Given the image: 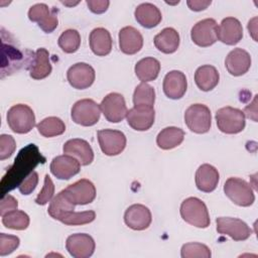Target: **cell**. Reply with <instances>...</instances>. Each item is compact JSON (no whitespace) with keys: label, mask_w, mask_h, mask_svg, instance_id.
Here are the masks:
<instances>
[{"label":"cell","mask_w":258,"mask_h":258,"mask_svg":"<svg viewBox=\"0 0 258 258\" xmlns=\"http://www.w3.org/2000/svg\"><path fill=\"white\" fill-rule=\"evenodd\" d=\"M179 213L182 220L194 227L205 229L210 226L211 220L208 208L198 198L190 197L185 199L180 205Z\"/></svg>","instance_id":"obj_2"},{"label":"cell","mask_w":258,"mask_h":258,"mask_svg":"<svg viewBox=\"0 0 258 258\" xmlns=\"http://www.w3.org/2000/svg\"><path fill=\"white\" fill-rule=\"evenodd\" d=\"M163 92L166 97L177 100L183 97L187 89L185 75L180 71H170L163 79Z\"/></svg>","instance_id":"obj_20"},{"label":"cell","mask_w":258,"mask_h":258,"mask_svg":"<svg viewBox=\"0 0 258 258\" xmlns=\"http://www.w3.org/2000/svg\"><path fill=\"white\" fill-rule=\"evenodd\" d=\"M16 149V142L11 135H0V160L9 158Z\"/></svg>","instance_id":"obj_41"},{"label":"cell","mask_w":258,"mask_h":258,"mask_svg":"<svg viewBox=\"0 0 258 258\" xmlns=\"http://www.w3.org/2000/svg\"><path fill=\"white\" fill-rule=\"evenodd\" d=\"M212 3L211 0H187L186 4L192 11L205 10Z\"/></svg>","instance_id":"obj_45"},{"label":"cell","mask_w":258,"mask_h":258,"mask_svg":"<svg viewBox=\"0 0 258 258\" xmlns=\"http://www.w3.org/2000/svg\"><path fill=\"white\" fill-rule=\"evenodd\" d=\"M51 63L49 61V52L47 49L37 48L34 58L29 67V76L34 80H42L48 77L51 73Z\"/></svg>","instance_id":"obj_27"},{"label":"cell","mask_w":258,"mask_h":258,"mask_svg":"<svg viewBox=\"0 0 258 258\" xmlns=\"http://www.w3.org/2000/svg\"><path fill=\"white\" fill-rule=\"evenodd\" d=\"M220 179L218 169L208 163H204L199 166L196 171V185L198 189L204 192H212L216 189Z\"/></svg>","instance_id":"obj_24"},{"label":"cell","mask_w":258,"mask_h":258,"mask_svg":"<svg viewBox=\"0 0 258 258\" xmlns=\"http://www.w3.org/2000/svg\"><path fill=\"white\" fill-rule=\"evenodd\" d=\"M81 170V163L73 156L62 154L54 157L50 163V172L58 179H70Z\"/></svg>","instance_id":"obj_19"},{"label":"cell","mask_w":258,"mask_h":258,"mask_svg":"<svg viewBox=\"0 0 258 258\" xmlns=\"http://www.w3.org/2000/svg\"><path fill=\"white\" fill-rule=\"evenodd\" d=\"M155 102V91L153 87L146 83H140L134 90L133 104L134 106L145 105L153 106Z\"/></svg>","instance_id":"obj_36"},{"label":"cell","mask_w":258,"mask_h":258,"mask_svg":"<svg viewBox=\"0 0 258 258\" xmlns=\"http://www.w3.org/2000/svg\"><path fill=\"white\" fill-rule=\"evenodd\" d=\"M96 74L92 66L86 62H77L67 72V79L70 85L78 90L91 87L95 81Z\"/></svg>","instance_id":"obj_15"},{"label":"cell","mask_w":258,"mask_h":258,"mask_svg":"<svg viewBox=\"0 0 258 258\" xmlns=\"http://www.w3.org/2000/svg\"><path fill=\"white\" fill-rule=\"evenodd\" d=\"M57 10L49 8L45 3H36L28 10V18L32 22H36L38 26L46 33L52 32L58 24Z\"/></svg>","instance_id":"obj_9"},{"label":"cell","mask_w":258,"mask_h":258,"mask_svg":"<svg viewBox=\"0 0 258 258\" xmlns=\"http://www.w3.org/2000/svg\"><path fill=\"white\" fill-rule=\"evenodd\" d=\"M136 77L142 82L154 81L160 72V62L158 59L148 56L137 61L134 68Z\"/></svg>","instance_id":"obj_32"},{"label":"cell","mask_w":258,"mask_h":258,"mask_svg":"<svg viewBox=\"0 0 258 258\" xmlns=\"http://www.w3.org/2000/svg\"><path fill=\"white\" fill-rule=\"evenodd\" d=\"M155 47L163 53H173L179 46V34L172 27L163 28L159 33L154 36Z\"/></svg>","instance_id":"obj_28"},{"label":"cell","mask_w":258,"mask_h":258,"mask_svg":"<svg viewBox=\"0 0 258 258\" xmlns=\"http://www.w3.org/2000/svg\"><path fill=\"white\" fill-rule=\"evenodd\" d=\"M75 207L76 205L69 198L64 189H62L50 201L47 213L52 219L60 221L66 215L75 211Z\"/></svg>","instance_id":"obj_30"},{"label":"cell","mask_w":258,"mask_h":258,"mask_svg":"<svg viewBox=\"0 0 258 258\" xmlns=\"http://www.w3.org/2000/svg\"><path fill=\"white\" fill-rule=\"evenodd\" d=\"M225 66L228 73L234 77L246 74L251 67V56L243 48H234L225 59Z\"/></svg>","instance_id":"obj_22"},{"label":"cell","mask_w":258,"mask_h":258,"mask_svg":"<svg viewBox=\"0 0 258 258\" xmlns=\"http://www.w3.org/2000/svg\"><path fill=\"white\" fill-rule=\"evenodd\" d=\"M143 46V36L133 26H125L119 31V47L125 54H135Z\"/></svg>","instance_id":"obj_23"},{"label":"cell","mask_w":258,"mask_h":258,"mask_svg":"<svg viewBox=\"0 0 258 258\" xmlns=\"http://www.w3.org/2000/svg\"><path fill=\"white\" fill-rule=\"evenodd\" d=\"M219 80L220 75L218 70L211 64L201 66L195 73L196 85L204 92L212 91L219 84Z\"/></svg>","instance_id":"obj_29"},{"label":"cell","mask_w":258,"mask_h":258,"mask_svg":"<svg viewBox=\"0 0 258 258\" xmlns=\"http://www.w3.org/2000/svg\"><path fill=\"white\" fill-rule=\"evenodd\" d=\"M243 113L244 115H246L247 118L252 119L254 122H257V95L254 96L252 103L245 107Z\"/></svg>","instance_id":"obj_46"},{"label":"cell","mask_w":258,"mask_h":258,"mask_svg":"<svg viewBox=\"0 0 258 258\" xmlns=\"http://www.w3.org/2000/svg\"><path fill=\"white\" fill-rule=\"evenodd\" d=\"M216 122L219 130L226 134L240 133L246 125L243 111L230 106L223 107L216 112Z\"/></svg>","instance_id":"obj_4"},{"label":"cell","mask_w":258,"mask_h":258,"mask_svg":"<svg viewBox=\"0 0 258 258\" xmlns=\"http://www.w3.org/2000/svg\"><path fill=\"white\" fill-rule=\"evenodd\" d=\"M96 219V213L94 211L84 212H71L66 215L59 222L68 226H80L92 223Z\"/></svg>","instance_id":"obj_38"},{"label":"cell","mask_w":258,"mask_h":258,"mask_svg":"<svg viewBox=\"0 0 258 258\" xmlns=\"http://www.w3.org/2000/svg\"><path fill=\"white\" fill-rule=\"evenodd\" d=\"M89 43L92 51L98 56H105L112 50L111 34L103 27H97L91 31Z\"/></svg>","instance_id":"obj_26"},{"label":"cell","mask_w":258,"mask_h":258,"mask_svg":"<svg viewBox=\"0 0 258 258\" xmlns=\"http://www.w3.org/2000/svg\"><path fill=\"white\" fill-rule=\"evenodd\" d=\"M97 136L102 152L108 156L118 155L126 147V136L119 130H99Z\"/></svg>","instance_id":"obj_10"},{"label":"cell","mask_w":258,"mask_h":258,"mask_svg":"<svg viewBox=\"0 0 258 258\" xmlns=\"http://www.w3.org/2000/svg\"><path fill=\"white\" fill-rule=\"evenodd\" d=\"M17 208H18V202L13 196L8 195V194L3 196V198L0 202V215H1V217L4 216L5 214H7L8 212L17 210Z\"/></svg>","instance_id":"obj_43"},{"label":"cell","mask_w":258,"mask_h":258,"mask_svg":"<svg viewBox=\"0 0 258 258\" xmlns=\"http://www.w3.org/2000/svg\"><path fill=\"white\" fill-rule=\"evenodd\" d=\"M101 111L107 121L111 123L121 122L127 115V106L124 97L119 93H110L102 100Z\"/></svg>","instance_id":"obj_11"},{"label":"cell","mask_w":258,"mask_h":258,"mask_svg":"<svg viewBox=\"0 0 258 258\" xmlns=\"http://www.w3.org/2000/svg\"><path fill=\"white\" fill-rule=\"evenodd\" d=\"M37 131L39 132L40 135L43 137H54L61 135L66 131V124L61 119L58 117H47L41 120L37 125H36Z\"/></svg>","instance_id":"obj_33"},{"label":"cell","mask_w":258,"mask_h":258,"mask_svg":"<svg viewBox=\"0 0 258 258\" xmlns=\"http://www.w3.org/2000/svg\"><path fill=\"white\" fill-rule=\"evenodd\" d=\"M71 116L76 124L93 126L100 120L101 107L92 99H82L73 105Z\"/></svg>","instance_id":"obj_7"},{"label":"cell","mask_w":258,"mask_h":258,"mask_svg":"<svg viewBox=\"0 0 258 258\" xmlns=\"http://www.w3.org/2000/svg\"><path fill=\"white\" fill-rule=\"evenodd\" d=\"M63 153L75 157L81 165H89L94 160V151L88 141L81 138L68 140L62 147Z\"/></svg>","instance_id":"obj_21"},{"label":"cell","mask_w":258,"mask_h":258,"mask_svg":"<svg viewBox=\"0 0 258 258\" xmlns=\"http://www.w3.org/2000/svg\"><path fill=\"white\" fill-rule=\"evenodd\" d=\"M54 195V184L48 174L44 176V182L41 190L35 198V203L37 205L43 206L46 205L48 202H50Z\"/></svg>","instance_id":"obj_40"},{"label":"cell","mask_w":258,"mask_h":258,"mask_svg":"<svg viewBox=\"0 0 258 258\" xmlns=\"http://www.w3.org/2000/svg\"><path fill=\"white\" fill-rule=\"evenodd\" d=\"M66 248L74 258H89L94 254L96 244L89 234L78 233L67 238Z\"/></svg>","instance_id":"obj_14"},{"label":"cell","mask_w":258,"mask_h":258,"mask_svg":"<svg viewBox=\"0 0 258 258\" xmlns=\"http://www.w3.org/2000/svg\"><path fill=\"white\" fill-rule=\"evenodd\" d=\"M225 195L237 206L250 207L255 201L251 185L239 177H230L224 184Z\"/></svg>","instance_id":"obj_5"},{"label":"cell","mask_w":258,"mask_h":258,"mask_svg":"<svg viewBox=\"0 0 258 258\" xmlns=\"http://www.w3.org/2000/svg\"><path fill=\"white\" fill-rule=\"evenodd\" d=\"M180 256L182 258H210L212 253L207 245L199 242H190L182 245Z\"/></svg>","instance_id":"obj_37"},{"label":"cell","mask_w":258,"mask_h":258,"mask_svg":"<svg viewBox=\"0 0 258 258\" xmlns=\"http://www.w3.org/2000/svg\"><path fill=\"white\" fill-rule=\"evenodd\" d=\"M257 17H254L252 18L249 22H248V30H249V33L252 35V37L255 39V41H257V37L255 36L256 32H257Z\"/></svg>","instance_id":"obj_47"},{"label":"cell","mask_w":258,"mask_h":258,"mask_svg":"<svg viewBox=\"0 0 258 258\" xmlns=\"http://www.w3.org/2000/svg\"><path fill=\"white\" fill-rule=\"evenodd\" d=\"M134 16L136 21L145 28H153L157 26L162 19L159 8L148 2L139 4L134 11Z\"/></svg>","instance_id":"obj_25"},{"label":"cell","mask_w":258,"mask_h":258,"mask_svg":"<svg viewBox=\"0 0 258 258\" xmlns=\"http://www.w3.org/2000/svg\"><path fill=\"white\" fill-rule=\"evenodd\" d=\"M44 161L45 158L40 154L37 146L34 144H28L26 147L22 148L1 180L2 196H5L6 191L18 186L22 180L33 171L37 164L40 162L43 163Z\"/></svg>","instance_id":"obj_1"},{"label":"cell","mask_w":258,"mask_h":258,"mask_svg":"<svg viewBox=\"0 0 258 258\" xmlns=\"http://www.w3.org/2000/svg\"><path fill=\"white\" fill-rule=\"evenodd\" d=\"M37 183H38V173L33 170L18 185V189L22 195L27 196V195H30L35 189Z\"/></svg>","instance_id":"obj_42"},{"label":"cell","mask_w":258,"mask_h":258,"mask_svg":"<svg viewBox=\"0 0 258 258\" xmlns=\"http://www.w3.org/2000/svg\"><path fill=\"white\" fill-rule=\"evenodd\" d=\"M155 119L153 106L138 105L127 111L126 120L128 125L136 131H146L151 128Z\"/></svg>","instance_id":"obj_13"},{"label":"cell","mask_w":258,"mask_h":258,"mask_svg":"<svg viewBox=\"0 0 258 258\" xmlns=\"http://www.w3.org/2000/svg\"><path fill=\"white\" fill-rule=\"evenodd\" d=\"M217 232L227 235L235 241H245L252 235L251 228L242 220L231 217H219L216 220Z\"/></svg>","instance_id":"obj_8"},{"label":"cell","mask_w":258,"mask_h":258,"mask_svg":"<svg viewBox=\"0 0 258 258\" xmlns=\"http://www.w3.org/2000/svg\"><path fill=\"white\" fill-rule=\"evenodd\" d=\"M124 222L132 230L143 231L147 229L152 222L151 212L144 205L134 204L125 211Z\"/></svg>","instance_id":"obj_17"},{"label":"cell","mask_w":258,"mask_h":258,"mask_svg":"<svg viewBox=\"0 0 258 258\" xmlns=\"http://www.w3.org/2000/svg\"><path fill=\"white\" fill-rule=\"evenodd\" d=\"M217 21L213 18H206L197 22L191 30L190 37L194 43L199 46L207 47L213 45L217 40Z\"/></svg>","instance_id":"obj_12"},{"label":"cell","mask_w":258,"mask_h":258,"mask_svg":"<svg viewBox=\"0 0 258 258\" xmlns=\"http://www.w3.org/2000/svg\"><path fill=\"white\" fill-rule=\"evenodd\" d=\"M89 9L96 14H101L107 11L110 2L108 0H87L86 1Z\"/></svg>","instance_id":"obj_44"},{"label":"cell","mask_w":258,"mask_h":258,"mask_svg":"<svg viewBox=\"0 0 258 258\" xmlns=\"http://www.w3.org/2000/svg\"><path fill=\"white\" fill-rule=\"evenodd\" d=\"M243 37V27L241 22L235 17H226L217 28V38L227 44L235 45Z\"/></svg>","instance_id":"obj_18"},{"label":"cell","mask_w":258,"mask_h":258,"mask_svg":"<svg viewBox=\"0 0 258 258\" xmlns=\"http://www.w3.org/2000/svg\"><path fill=\"white\" fill-rule=\"evenodd\" d=\"M29 216L23 211L14 210L2 216V224L12 230H25L29 226Z\"/></svg>","instance_id":"obj_34"},{"label":"cell","mask_w":258,"mask_h":258,"mask_svg":"<svg viewBox=\"0 0 258 258\" xmlns=\"http://www.w3.org/2000/svg\"><path fill=\"white\" fill-rule=\"evenodd\" d=\"M20 244L17 236L8 235L5 233L0 234V256H6L14 252Z\"/></svg>","instance_id":"obj_39"},{"label":"cell","mask_w":258,"mask_h":258,"mask_svg":"<svg viewBox=\"0 0 258 258\" xmlns=\"http://www.w3.org/2000/svg\"><path fill=\"white\" fill-rule=\"evenodd\" d=\"M184 122L191 132L197 134L207 133L212 125L211 111L204 104H192L185 110Z\"/></svg>","instance_id":"obj_6"},{"label":"cell","mask_w":258,"mask_h":258,"mask_svg":"<svg viewBox=\"0 0 258 258\" xmlns=\"http://www.w3.org/2000/svg\"><path fill=\"white\" fill-rule=\"evenodd\" d=\"M6 118L9 128L18 134H26L35 126L34 112L25 104L13 105L8 110Z\"/></svg>","instance_id":"obj_3"},{"label":"cell","mask_w":258,"mask_h":258,"mask_svg":"<svg viewBox=\"0 0 258 258\" xmlns=\"http://www.w3.org/2000/svg\"><path fill=\"white\" fill-rule=\"evenodd\" d=\"M184 139V131L178 127L169 126L162 129L157 137L156 144L163 150H169L177 147Z\"/></svg>","instance_id":"obj_31"},{"label":"cell","mask_w":258,"mask_h":258,"mask_svg":"<svg viewBox=\"0 0 258 258\" xmlns=\"http://www.w3.org/2000/svg\"><path fill=\"white\" fill-rule=\"evenodd\" d=\"M57 43L63 52L74 53L81 45V35L76 29H67L59 35Z\"/></svg>","instance_id":"obj_35"},{"label":"cell","mask_w":258,"mask_h":258,"mask_svg":"<svg viewBox=\"0 0 258 258\" xmlns=\"http://www.w3.org/2000/svg\"><path fill=\"white\" fill-rule=\"evenodd\" d=\"M64 191L76 206L91 204L96 198V187L94 183L87 178L79 179L68 185Z\"/></svg>","instance_id":"obj_16"}]
</instances>
